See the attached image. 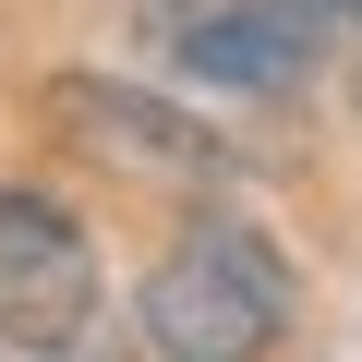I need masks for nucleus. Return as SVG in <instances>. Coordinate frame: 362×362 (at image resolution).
<instances>
[{
	"instance_id": "f257e3e1",
	"label": "nucleus",
	"mask_w": 362,
	"mask_h": 362,
	"mask_svg": "<svg viewBox=\"0 0 362 362\" xmlns=\"http://www.w3.org/2000/svg\"><path fill=\"white\" fill-rule=\"evenodd\" d=\"M290 314H302V278L254 218H194L145 278V350L157 362H266L290 338Z\"/></svg>"
},
{
	"instance_id": "f03ea898",
	"label": "nucleus",
	"mask_w": 362,
	"mask_h": 362,
	"mask_svg": "<svg viewBox=\"0 0 362 362\" xmlns=\"http://www.w3.org/2000/svg\"><path fill=\"white\" fill-rule=\"evenodd\" d=\"M0 338L13 350H85L97 338V254L49 194H0Z\"/></svg>"
},
{
	"instance_id": "7ed1b4c3",
	"label": "nucleus",
	"mask_w": 362,
	"mask_h": 362,
	"mask_svg": "<svg viewBox=\"0 0 362 362\" xmlns=\"http://www.w3.org/2000/svg\"><path fill=\"white\" fill-rule=\"evenodd\" d=\"M145 37L181 61V73H206V85H302L314 73V25H326V0H133Z\"/></svg>"
},
{
	"instance_id": "20e7f679",
	"label": "nucleus",
	"mask_w": 362,
	"mask_h": 362,
	"mask_svg": "<svg viewBox=\"0 0 362 362\" xmlns=\"http://www.w3.org/2000/svg\"><path fill=\"white\" fill-rule=\"evenodd\" d=\"M49 109H61V133H85L97 157H121V169H145V181H218L230 169V145H206L181 109H157V97H133V85H49Z\"/></svg>"
},
{
	"instance_id": "39448f33",
	"label": "nucleus",
	"mask_w": 362,
	"mask_h": 362,
	"mask_svg": "<svg viewBox=\"0 0 362 362\" xmlns=\"http://www.w3.org/2000/svg\"><path fill=\"white\" fill-rule=\"evenodd\" d=\"M326 13H350V25H362V0H326Z\"/></svg>"
}]
</instances>
